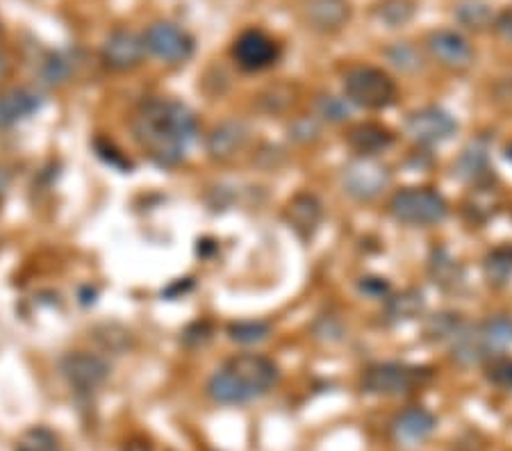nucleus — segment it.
Segmentation results:
<instances>
[{"mask_svg":"<svg viewBox=\"0 0 512 451\" xmlns=\"http://www.w3.org/2000/svg\"><path fill=\"white\" fill-rule=\"evenodd\" d=\"M146 51L167 64H185L194 53V39L169 21H158L144 32Z\"/></svg>","mask_w":512,"mask_h":451,"instance_id":"6e6552de","label":"nucleus"},{"mask_svg":"<svg viewBox=\"0 0 512 451\" xmlns=\"http://www.w3.org/2000/svg\"><path fill=\"white\" fill-rule=\"evenodd\" d=\"M494 30L501 39L512 41V10H506L494 19Z\"/></svg>","mask_w":512,"mask_h":451,"instance_id":"f704fd0d","label":"nucleus"},{"mask_svg":"<svg viewBox=\"0 0 512 451\" xmlns=\"http://www.w3.org/2000/svg\"><path fill=\"white\" fill-rule=\"evenodd\" d=\"M428 274H431L437 287H442L447 292H456L465 283V272H462L458 260L444 249L433 251L431 262H428Z\"/></svg>","mask_w":512,"mask_h":451,"instance_id":"412c9836","label":"nucleus"},{"mask_svg":"<svg viewBox=\"0 0 512 451\" xmlns=\"http://www.w3.org/2000/svg\"><path fill=\"white\" fill-rule=\"evenodd\" d=\"M392 174L374 158H355L346 164L342 171V185L346 194H351L358 201H371L378 194H383L390 185Z\"/></svg>","mask_w":512,"mask_h":451,"instance_id":"0eeeda50","label":"nucleus"},{"mask_svg":"<svg viewBox=\"0 0 512 451\" xmlns=\"http://www.w3.org/2000/svg\"><path fill=\"white\" fill-rule=\"evenodd\" d=\"M456 174L462 180H469V183H476V185H483L490 180L492 169H490V160H487V144L483 139L469 144L465 153L460 155V160L456 164Z\"/></svg>","mask_w":512,"mask_h":451,"instance_id":"aec40b11","label":"nucleus"},{"mask_svg":"<svg viewBox=\"0 0 512 451\" xmlns=\"http://www.w3.org/2000/svg\"><path fill=\"white\" fill-rule=\"evenodd\" d=\"M506 158H508V160H512V144H510L508 149H506Z\"/></svg>","mask_w":512,"mask_h":451,"instance_id":"58836bf2","label":"nucleus"},{"mask_svg":"<svg viewBox=\"0 0 512 451\" xmlns=\"http://www.w3.org/2000/svg\"><path fill=\"white\" fill-rule=\"evenodd\" d=\"M249 126L244 121L230 119L219 123L217 128L208 135V142H205V149H208L212 160L226 162L244 149L246 142H249Z\"/></svg>","mask_w":512,"mask_h":451,"instance_id":"4468645a","label":"nucleus"},{"mask_svg":"<svg viewBox=\"0 0 512 451\" xmlns=\"http://www.w3.org/2000/svg\"><path fill=\"white\" fill-rule=\"evenodd\" d=\"M319 112H321V117H326L328 121H344V119H349L351 108H349V103L342 101V98L321 96L319 98Z\"/></svg>","mask_w":512,"mask_h":451,"instance_id":"7c9ffc66","label":"nucleus"},{"mask_svg":"<svg viewBox=\"0 0 512 451\" xmlns=\"http://www.w3.org/2000/svg\"><path fill=\"white\" fill-rule=\"evenodd\" d=\"M123 451H155V449L151 445H146V442H130Z\"/></svg>","mask_w":512,"mask_h":451,"instance_id":"4c0bfd02","label":"nucleus"},{"mask_svg":"<svg viewBox=\"0 0 512 451\" xmlns=\"http://www.w3.org/2000/svg\"><path fill=\"white\" fill-rule=\"evenodd\" d=\"M146 46L144 37H139L137 32L119 28L114 30L110 37L103 41L101 48V60L107 69L112 71H132L144 62Z\"/></svg>","mask_w":512,"mask_h":451,"instance_id":"9d476101","label":"nucleus"},{"mask_svg":"<svg viewBox=\"0 0 512 451\" xmlns=\"http://www.w3.org/2000/svg\"><path fill=\"white\" fill-rule=\"evenodd\" d=\"M289 135H292V139H296V142H301V144L312 142V139H317V135H319V123L315 119L303 117V119L292 123Z\"/></svg>","mask_w":512,"mask_h":451,"instance_id":"473e14b6","label":"nucleus"},{"mask_svg":"<svg viewBox=\"0 0 512 451\" xmlns=\"http://www.w3.org/2000/svg\"><path fill=\"white\" fill-rule=\"evenodd\" d=\"M44 98L30 87H14L0 94V130L12 128L41 110Z\"/></svg>","mask_w":512,"mask_h":451,"instance_id":"2eb2a0df","label":"nucleus"},{"mask_svg":"<svg viewBox=\"0 0 512 451\" xmlns=\"http://www.w3.org/2000/svg\"><path fill=\"white\" fill-rule=\"evenodd\" d=\"M346 142L362 158H374V155L390 149L394 135L385 126H378V123H358L349 130Z\"/></svg>","mask_w":512,"mask_h":451,"instance_id":"a211bd4d","label":"nucleus"},{"mask_svg":"<svg viewBox=\"0 0 512 451\" xmlns=\"http://www.w3.org/2000/svg\"><path fill=\"white\" fill-rule=\"evenodd\" d=\"M62 372L71 388H76L78 392H94L110 376V365L101 356L89 354V351H73L62 360Z\"/></svg>","mask_w":512,"mask_h":451,"instance_id":"f8f14e48","label":"nucleus"},{"mask_svg":"<svg viewBox=\"0 0 512 451\" xmlns=\"http://www.w3.org/2000/svg\"><path fill=\"white\" fill-rule=\"evenodd\" d=\"M460 331H462V328H460V317L453 315V313L433 315L424 324V335H426V340H431V342L453 340Z\"/></svg>","mask_w":512,"mask_h":451,"instance_id":"a878e982","label":"nucleus"},{"mask_svg":"<svg viewBox=\"0 0 512 451\" xmlns=\"http://www.w3.org/2000/svg\"><path fill=\"white\" fill-rule=\"evenodd\" d=\"M280 57V46L274 37L258 28L244 30L233 44V60L244 71H264L276 64Z\"/></svg>","mask_w":512,"mask_h":451,"instance_id":"1a4fd4ad","label":"nucleus"},{"mask_svg":"<svg viewBox=\"0 0 512 451\" xmlns=\"http://www.w3.org/2000/svg\"><path fill=\"white\" fill-rule=\"evenodd\" d=\"M485 281L492 287H506L512 281V244L497 246L483 262Z\"/></svg>","mask_w":512,"mask_h":451,"instance_id":"4be33fe9","label":"nucleus"},{"mask_svg":"<svg viewBox=\"0 0 512 451\" xmlns=\"http://www.w3.org/2000/svg\"><path fill=\"white\" fill-rule=\"evenodd\" d=\"M387 57H390V62L396 69L406 73H415L421 69V55L415 46L408 44V41H399V44L387 48Z\"/></svg>","mask_w":512,"mask_h":451,"instance_id":"c85d7f7f","label":"nucleus"},{"mask_svg":"<svg viewBox=\"0 0 512 451\" xmlns=\"http://www.w3.org/2000/svg\"><path fill=\"white\" fill-rule=\"evenodd\" d=\"M10 71H12L10 55H7L3 48H0V82H3L7 76H10Z\"/></svg>","mask_w":512,"mask_h":451,"instance_id":"e433bc0d","label":"nucleus"},{"mask_svg":"<svg viewBox=\"0 0 512 451\" xmlns=\"http://www.w3.org/2000/svg\"><path fill=\"white\" fill-rule=\"evenodd\" d=\"M132 135L142 151L160 167H178L196 142L198 121L185 103L148 98L132 117Z\"/></svg>","mask_w":512,"mask_h":451,"instance_id":"f257e3e1","label":"nucleus"},{"mask_svg":"<svg viewBox=\"0 0 512 451\" xmlns=\"http://www.w3.org/2000/svg\"><path fill=\"white\" fill-rule=\"evenodd\" d=\"M508 347H512V317H490L469 331H460L453 338V360L472 367L492 360Z\"/></svg>","mask_w":512,"mask_h":451,"instance_id":"7ed1b4c3","label":"nucleus"},{"mask_svg":"<svg viewBox=\"0 0 512 451\" xmlns=\"http://www.w3.org/2000/svg\"><path fill=\"white\" fill-rule=\"evenodd\" d=\"M415 0H381L376 5V19L387 28H401L415 16Z\"/></svg>","mask_w":512,"mask_h":451,"instance_id":"393cba45","label":"nucleus"},{"mask_svg":"<svg viewBox=\"0 0 512 451\" xmlns=\"http://www.w3.org/2000/svg\"><path fill=\"white\" fill-rule=\"evenodd\" d=\"M426 48L442 67L447 69H467L474 62V48L469 41L458 35L456 30H435L426 39Z\"/></svg>","mask_w":512,"mask_h":451,"instance_id":"ddd939ff","label":"nucleus"},{"mask_svg":"<svg viewBox=\"0 0 512 451\" xmlns=\"http://www.w3.org/2000/svg\"><path fill=\"white\" fill-rule=\"evenodd\" d=\"M456 130V119L442 108H421L417 112H412L406 123V133L410 135L412 142L424 146L447 142Z\"/></svg>","mask_w":512,"mask_h":451,"instance_id":"9b49d317","label":"nucleus"},{"mask_svg":"<svg viewBox=\"0 0 512 451\" xmlns=\"http://www.w3.org/2000/svg\"><path fill=\"white\" fill-rule=\"evenodd\" d=\"M435 426H437V420L431 410L415 406V408L403 410L401 415H396L392 429H394V436L399 440L419 442L431 436Z\"/></svg>","mask_w":512,"mask_h":451,"instance_id":"6ab92c4d","label":"nucleus"},{"mask_svg":"<svg viewBox=\"0 0 512 451\" xmlns=\"http://www.w3.org/2000/svg\"><path fill=\"white\" fill-rule=\"evenodd\" d=\"M360 290L371 299H383V297H387V292H390V283H387L385 278H374V276L362 278Z\"/></svg>","mask_w":512,"mask_h":451,"instance_id":"72a5a7b5","label":"nucleus"},{"mask_svg":"<svg viewBox=\"0 0 512 451\" xmlns=\"http://www.w3.org/2000/svg\"><path fill=\"white\" fill-rule=\"evenodd\" d=\"M456 21L467 30H485L494 23L492 7L483 0H465L456 7Z\"/></svg>","mask_w":512,"mask_h":451,"instance_id":"b1692460","label":"nucleus"},{"mask_svg":"<svg viewBox=\"0 0 512 451\" xmlns=\"http://www.w3.org/2000/svg\"><path fill=\"white\" fill-rule=\"evenodd\" d=\"M0 35H3V30H0Z\"/></svg>","mask_w":512,"mask_h":451,"instance_id":"ea45409f","label":"nucleus"},{"mask_svg":"<svg viewBox=\"0 0 512 451\" xmlns=\"http://www.w3.org/2000/svg\"><path fill=\"white\" fill-rule=\"evenodd\" d=\"M321 217H324V210H321L319 199L308 192L296 194L285 210L289 228H292L301 240H310V237L317 233Z\"/></svg>","mask_w":512,"mask_h":451,"instance_id":"dca6fc26","label":"nucleus"},{"mask_svg":"<svg viewBox=\"0 0 512 451\" xmlns=\"http://www.w3.org/2000/svg\"><path fill=\"white\" fill-rule=\"evenodd\" d=\"M41 76L46 78V82H51V85H55V82H64L69 78V64H66L62 55H48L44 69H41Z\"/></svg>","mask_w":512,"mask_h":451,"instance_id":"2f4dec72","label":"nucleus"},{"mask_svg":"<svg viewBox=\"0 0 512 451\" xmlns=\"http://www.w3.org/2000/svg\"><path fill=\"white\" fill-rule=\"evenodd\" d=\"M390 212L396 221L410 226H433L447 219L449 205L442 194L428 187H410L396 192L390 201Z\"/></svg>","mask_w":512,"mask_h":451,"instance_id":"423d86ee","label":"nucleus"},{"mask_svg":"<svg viewBox=\"0 0 512 451\" xmlns=\"http://www.w3.org/2000/svg\"><path fill=\"white\" fill-rule=\"evenodd\" d=\"M421 310H424V297H421V292L406 290L385 303V319L392 324L408 322V319L419 317Z\"/></svg>","mask_w":512,"mask_h":451,"instance_id":"5701e85b","label":"nucleus"},{"mask_svg":"<svg viewBox=\"0 0 512 451\" xmlns=\"http://www.w3.org/2000/svg\"><path fill=\"white\" fill-rule=\"evenodd\" d=\"M487 381L503 390H512V358H492L487 367Z\"/></svg>","mask_w":512,"mask_h":451,"instance_id":"c756f323","label":"nucleus"},{"mask_svg":"<svg viewBox=\"0 0 512 451\" xmlns=\"http://www.w3.org/2000/svg\"><path fill=\"white\" fill-rule=\"evenodd\" d=\"M433 372L428 367L408 363H378L365 369L362 374V390L378 397L410 395L426 383H431Z\"/></svg>","mask_w":512,"mask_h":451,"instance_id":"20e7f679","label":"nucleus"},{"mask_svg":"<svg viewBox=\"0 0 512 451\" xmlns=\"http://www.w3.org/2000/svg\"><path fill=\"white\" fill-rule=\"evenodd\" d=\"M344 94L353 105L367 110H385L396 101V82L385 71L374 67H355L346 71Z\"/></svg>","mask_w":512,"mask_h":451,"instance_id":"39448f33","label":"nucleus"},{"mask_svg":"<svg viewBox=\"0 0 512 451\" xmlns=\"http://www.w3.org/2000/svg\"><path fill=\"white\" fill-rule=\"evenodd\" d=\"M271 333V326L267 322H235L228 326L230 340L242 344H255L267 340Z\"/></svg>","mask_w":512,"mask_h":451,"instance_id":"cd10ccee","label":"nucleus"},{"mask_svg":"<svg viewBox=\"0 0 512 451\" xmlns=\"http://www.w3.org/2000/svg\"><path fill=\"white\" fill-rule=\"evenodd\" d=\"M278 383L274 360L260 354L230 358L208 381V397L221 406H242L267 395Z\"/></svg>","mask_w":512,"mask_h":451,"instance_id":"f03ea898","label":"nucleus"},{"mask_svg":"<svg viewBox=\"0 0 512 451\" xmlns=\"http://www.w3.org/2000/svg\"><path fill=\"white\" fill-rule=\"evenodd\" d=\"M10 183H12V174L7 167H0V203L7 196V190H10Z\"/></svg>","mask_w":512,"mask_h":451,"instance_id":"c9c22d12","label":"nucleus"},{"mask_svg":"<svg viewBox=\"0 0 512 451\" xmlns=\"http://www.w3.org/2000/svg\"><path fill=\"white\" fill-rule=\"evenodd\" d=\"M14 451H60V442L46 426H35V429L23 433Z\"/></svg>","mask_w":512,"mask_h":451,"instance_id":"bb28decb","label":"nucleus"},{"mask_svg":"<svg viewBox=\"0 0 512 451\" xmlns=\"http://www.w3.org/2000/svg\"><path fill=\"white\" fill-rule=\"evenodd\" d=\"M303 14L312 30L335 32L351 19V5L349 0H308Z\"/></svg>","mask_w":512,"mask_h":451,"instance_id":"f3484780","label":"nucleus"}]
</instances>
